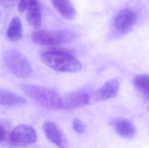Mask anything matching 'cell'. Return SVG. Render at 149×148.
Masks as SVG:
<instances>
[{"label":"cell","mask_w":149,"mask_h":148,"mask_svg":"<svg viewBox=\"0 0 149 148\" xmlns=\"http://www.w3.org/2000/svg\"><path fill=\"white\" fill-rule=\"evenodd\" d=\"M41 57L45 64L58 72L74 73L81 69L80 62L69 51L64 50H48L42 53Z\"/></svg>","instance_id":"6da1fadb"},{"label":"cell","mask_w":149,"mask_h":148,"mask_svg":"<svg viewBox=\"0 0 149 148\" xmlns=\"http://www.w3.org/2000/svg\"><path fill=\"white\" fill-rule=\"evenodd\" d=\"M22 89L26 95L46 108L58 110L64 107L63 100L52 89L31 84H24Z\"/></svg>","instance_id":"7a4b0ae2"},{"label":"cell","mask_w":149,"mask_h":148,"mask_svg":"<svg viewBox=\"0 0 149 148\" xmlns=\"http://www.w3.org/2000/svg\"><path fill=\"white\" fill-rule=\"evenodd\" d=\"M3 60L11 73L23 78L30 77L33 70L27 58L15 50H9L3 55Z\"/></svg>","instance_id":"3957f363"},{"label":"cell","mask_w":149,"mask_h":148,"mask_svg":"<svg viewBox=\"0 0 149 148\" xmlns=\"http://www.w3.org/2000/svg\"><path fill=\"white\" fill-rule=\"evenodd\" d=\"M72 37L71 33L65 30H39L33 32L31 36V41L34 43L43 46H54L65 43Z\"/></svg>","instance_id":"277c9868"},{"label":"cell","mask_w":149,"mask_h":148,"mask_svg":"<svg viewBox=\"0 0 149 148\" xmlns=\"http://www.w3.org/2000/svg\"><path fill=\"white\" fill-rule=\"evenodd\" d=\"M37 140L36 130L31 126L21 125L15 127L10 133L8 143L13 147H25L34 144Z\"/></svg>","instance_id":"5b68a950"},{"label":"cell","mask_w":149,"mask_h":148,"mask_svg":"<svg viewBox=\"0 0 149 148\" xmlns=\"http://www.w3.org/2000/svg\"><path fill=\"white\" fill-rule=\"evenodd\" d=\"M43 129L47 139L59 148H65L68 145L66 136L60 128L54 123L46 121Z\"/></svg>","instance_id":"8992f818"},{"label":"cell","mask_w":149,"mask_h":148,"mask_svg":"<svg viewBox=\"0 0 149 148\" xmlns=\"http://www.w3.org/2000/svg\"><path fill=\"white\" fill-rule=\"evenodd\" d=\"M92 96L88 91L79 89L68 94L63 101L64 107L74 109L84 107L90 103Z\"/></svg>","instance_id":"52a82bcc"},{"label":"cell","mask_w":149,"mask_h":148,"mask_svg":"<svg viewBox=\"0 0 149 148\" xmlns=\"http://www.w3.org/2000/svg\"><path fill=\"white\" fill-rule=\"evenodd\" d=\"M136 18V14L133 10L125 9L121 11L116 17L115 26L121 32L127 31L134 25Z\"/></svg>","instance_id":"ba28073f"},{"label":"cell","mask_w":149,"mask_h":148,"mask_svg":"<svg viewBox=\"0 0 149 148\" xmlns=\"http://www.w3.org/2000/svg\"><path fill=\"white\" fill-rule=\"evenodd\" d=\"M120 87V82L117 79L109 81L95 92V100L103 101L114 98L119 93Z\"/></svg>","instance_id":"9c48e42d"},{"label":"cell","mask_w":149,"mask_h":148,"mask_svg":"<svg viewBox=\"0 0 149 148\" xmlns=\"http://www.w3.org/2000/svg\"><path fill=\"white\" fill-rule=\"evenodd\" d=\"M26 99L22 96L6 89H0V105L13 106L26 103Z\"/></svg>","instance_id":"30bf717a"},{"label":"cell","mask_w":149,"mask_h":148,"mask_svg":"<svg viewBox=\"0 0 149 148\" xmlns=\"http://www.w3.org/2000/svg\"><path fill=\"white\" fill-rule=\"evenodd\" d=\"M26 19L29 24L35 29H38L41 27L42 15L38 1L33 3L27 10Z\"/></svg>","instance_id":"8fae6325"},{"label":"cell","mask_w":149,"mask_h":148,"mask_svg":"<svg viewBox=\"0 0 149 148\" xmlns=\"http://www.w3.org/2000/svg\"><path fill=\"white\" fill-rule=\"evenodd\" d=\"M22 36V26L19 17H13L7 31V36L9 41L15 42L19 41Z\"/></svg>","instance_id":"7c38bea8"},{"label":"cell","mask_w":149,"mask_h":148,"mask_svg":"<svg viewBox=\"0 0 149 148\" xmlns=\"http://www.w3.org/2000/svg\"><path fill=\"white\" fill-rule=\"evenodd\" d=\"M115 128L117 134L124 138H132L136 134L135 127L130 121L126 119L117 121Z\"/></svg>","instance_id":"4fadbf2b"},{"label":"cell","mask_w":149,"mask_h":148,"mask_svg":"<svg viewBox=\"0 0 149 148\" xmlns=\"http://www.w3.org/2000/svg\"><path fill=\"white\" fill-rule=\"evenodd\" d=\"M55 8L59 14L67 19H71L74 17L75 12L70 0H52Z\"/></svg>","instance_id":"5bb4252c"},{"label":"cell","mask_w":149,"mask_h":148,"mask_svg":"<svg viewBox=\"0 0 149 148\" xmlns=\"http://www.w3.org/2000/svg\"><path fill=\"white\" fill-rule=\"evenodd\" d=\"M134 83L139 91L145 93L149 88V74L138 75L134 78Z\"/></svg>","instance_id":"9a60e30c"},{"label":"cell","mask_w":149,"mask_h":148,"mask_svg":"<svg viewBox=\"0 0 149 148\" xmlns=\"http://www.w3.org/2000/svg\"><path fill=\"white\" fill-rule=\"evenodd\" d=\"M10 133L8 124L4 122L0 121V145L8 139Z\"/></svg>","instance_id":"2e32d148"},{"label":"cell","mask_w":149,"mask_h":148,"mask_svg":"<svg viewBox=\"0 0 149 148\" xmlns=\"http://www.w3.org/2000/svg\"><path fill=\"white\" fill-rule=\"evenodd\" d=\"M38 0H19L18 3V9L21 12H24L27 10L33 3Z\"/></svg>","instance_id":"e0dca14e"},{"label":"cell","mask_w":149,"mask_h":148,"mask_svg":"<svg viewBox=\"0 0 149 148\" xmlns=\"http://www.w3.org/2000/svg\"><path fill=\"white\" fill-rule=\"evenodd\" d=\"M72 126L74 131L79 134H82L85 131V126L82 122L79 119H74L72 123Z\"/></svg>","instance_id":"ac0fdd59"},{"label":"cell","mask_w":149,"mask_h":148,"mask_svg":"<svg viewBox=\"0 0 149 148\" xmlns=\"http://www.w3.org/2000/svg\"><path fill=\"white\" fill-rule=\"evenodd\" d=\"M16 2L17 0H0V4L6 8L14 7Z\"/></svg>","instance_id":"d6986e66"},{"label":"cell","mask_w":149,"mask_h":148,"mask_svg":"<svg viewBox=\"0 0 149 148\" xmlns=\"http://www.w3.org/2000/svg\"><path fill=\"white\" fill-rule=\"evenodd\" d=\"M144 96L147 100H149V89L144 93Z\"/></svg>","instance_id":"ffe728a7"}]
</instances>
